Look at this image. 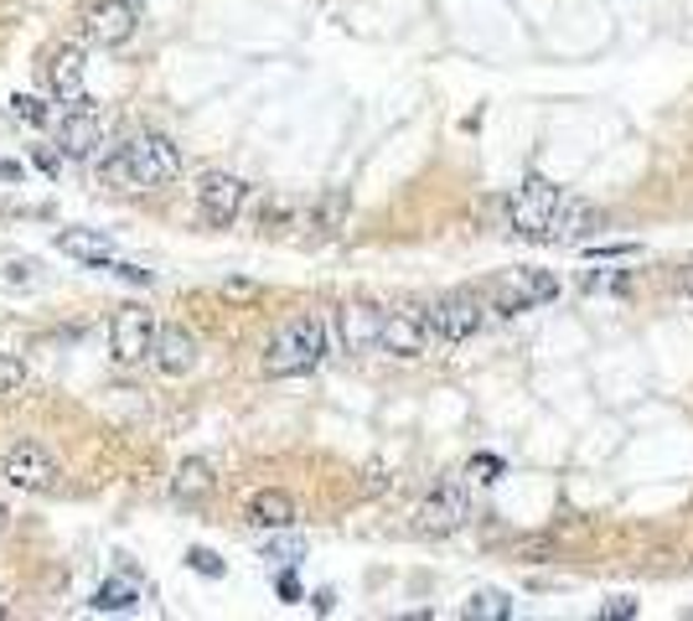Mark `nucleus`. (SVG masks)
<instances>
[{
	"mask_svg": "<svg viewBox=\"0 0 693 621\" xmlns=\"http://www.w3.org/2000/svg\"><path fill=\"white\" fill-rule=\"evenodd\" d=\"M99 176L124 192H155L182 176V146L161 130H140L109 156H99Z\"/></svg>",
	"mask_w": 693,
	"mask_h": 621,
	"instance_id": "1",
	"label": "nucleus"
},
{
	"mask_svg": "<svg viewBox=\"0 0 693 621\" xmlns=\"http://www.w3.org/2000/svg\"><path fill=\"white\" fill-rule=\"evenodd\" d=\"M326 357V321L322 317H290L264 347V378H301L316 373Z\"/></svg>",
	"mask_w": 693,
	"mask_h": 621,
	"instance_id": "2",
	"label": "nucleus"
},
{
	"mask_svg": "<svg viewBox=\"0 0 693 621\" xmlns=\"http://www.w3.org/2000/svg\"><path fill=\"white\" fill-rule=\"evenodd\" d=\"M559 202H564V192H559L554 182L528 176V182L508 197V234L533 238V244H549V228H554Z\"/></svg>",
	"mask_w": 693,
	"mask_h": 621,
	"instance_id": "3",
	"label": "nucleus"
},
{
	"mask_svg": "<svg viewBox=\"0 0 693 621\" xmlns=\"http://www.w3.org/2000/svg\"><path fill=\"white\" fill-rule=\"evenodd\" d=\"M424 321H430L435 342L456 347V342H472V336L487 326V301H481L476 290H451V296L424 306Z\"/></svg>",
	"mask_w": 693,
	"mask_h": 621,
	"instance_id": "4",
	"label": "nucleus"
},
{
	"mask_svg": "<svg viewBox=\"0 0 693 621\" xmlns=\"http://www.w3.org/2000/svg\"><path fill=\"white\" fill-rule=\"evenodd\" d=\"M559 296V280L549 269H508L497 286H491V311L497 317H518V311H533V306H549Z\"/></svg>",
	"mask_w": 693,
	"mask_h": 621,
	"instance_id": "5",
	"label": "nucleus"
},
{
	"mask_svg": "<svg viewBox=\"0 0 693 621\" xmlns=\"http://www.w3.org/2000/svg\"><path fill=\"white\" fill-rule=\"evenodd\" d=\"M192 192H197V218L207 228H228L243 213V202H249V182L234 176V171H203Z\"/></svg>",
	"mask_w": 693,
	"mask_h": 621,
	"instance_id": "6",
	"label": "nucleus"
},
{
	"mask_svg": "<svg viewBox=\"0 0 693 621\" xmlns=\"http://www.w3.org/2000/svg\"><path fill=\"white\" fill-rule=\"evenodd\" d=\"M0 477H6L17 492H47V488H57V461H52L47 446L17 440L11 451L0 456Z\"/></svg>",
	"mask_w": 693,
	"mask_h": 621,
	"instance_id": "7",
	"label": "nucleus"
},
{
	"mask_svg": "<svg viewBox=\"0 0 693 621\" xmlns=\"http://www.w3.org/2000/svg\"><path fill=\"white\" fill-rule=\"evenodd\" d=\"M155 336H161V326H155L151 311H145V306H124V311H115V321H109V353H115L119 363H140V357L155 353Z\"/></svg>",
	"mask_w": 693,
	"mask_h": 621,
	"instance_id": "8",
	"label": "nucleus"
},
{
	"mask_svg": "<svg viewBox=\"0 0 693 621\" xmlns=\"http://www.w3.org/2000/svg\"><path fill=\"white\" fill-rule=\"evenodd\" d=\"M140 26L136 0H94L84 11V36L94 47H124Z\"/></svg>",
	"mask_w": 693,
	"mask_h": 621,
	"instance_id": "9",
	"label": "nucleus"
},
{
	"mask_svg": "<svg viewBox=\"0 0 693 621\" xmlns=\"http://www.w3.org/2000/svg\"><path fill=\"white\" fill-rule=\"evenodd\" d=\"M466 518H472L466 488L451 477V482H440V488L420 503V523H414V528H420V534H430V538H445V534H456Z\"/></svg>",
	"mask_w": 693,
	"mask_h": 621,
	"instance_id": "10",
	"label": "nucleus"
},
{
	"mask_svg": "<svg viewBox=\"0 0 693 621\" xmlns=\"http://www.w3.org/2000/svg\"><path fill=\"white\" fill-rule=\"evenodd\" d=\"M430 321L424 311H383V336H378V353H393V357H424L430 353Z\"/></svg>",
	"mask_w": 693,
	"mask_h": 621,
	"instance_id": "11",
	"label": "nucleus"
},
{
	"mask_svg": "<svg viewBox=\"0 0 693 621\" xmlns=\"http://www.w3.org/2000/svg\"><path fill=\"white\" fill-rule=\"evenodd\" d=\"M57 146H63V156H73V161H99L104 115L94 109V104H78V109H68V115H63V125H57Z\"/></svg>",
	"mask_w": 693,
	"mask_h": 621,
	"instance_id": "12",
	"label": "nucleus"
},
{
	"mask_svg": "<svg viewBox=\"0 0 693 621\" xmlns=\"http://www.w3.org/2000/svg\"><path fill=\"white\" fill-rule=\"evenodd\" d=\"M47 84L52 94H57V104H68V109H78V104H88V63L78 47H57L47 57Z\"/></svg>",
	"mask_w": 693,
	"mask_h": 621,
	"instance_id": "13",
	"label": "nucleus"
},
{
	"mask_svg": "<svg viewBox=\"0 0 693 621\" xmlns=\"http://www.w3.org/2000/svg\"><path fill=\"white\" fill-rule=\"evenodd\" d=\"M378 336H383V311L378 306H342L337 311V342H342V353H372L378 347Z\"/></svg>",
	"mask_w": 693,
	"mask_h": 621,
	"instance_id": "14",
	"label": "nucleus"
},
{
	"mask_svg": "<svg viewBox=\"0 0 693 621\" xmlns=\"http://www.w3.org/2000/svg\"><path fill=\"white\" fill-rule=\"evenodd\" d=\"M606 228V213L585 197H564L554 213V228H549V244H580V238H591Z\"/></svg>",
	"mask_w": 693,
	"mask_h": 621,
	"instance_id": "15",
	"label": "nucleus"
},
{
	"mask_svg": "<svg viewBox=\"0 0 693 621\" xmlns=\"http://www.w3.org/2000/svg\"><path fill=\"white\" fill-rule=\"evenodd\" d=\"M151 357H155V368L166 373V378H186V373L197 368V336L186 332V326H161Z\"/></svg>",
	"mask_w": 693,
	"mask_h": 621,
	"instance_id": "16",
	"label": "nucleus"
},
{
	"mask_svg": "<svg viewBox=\"0 0 693 621\" xmlns=\"http://www.w3.org/2000/svg\"><path fill=\"white\" fill-rule=\"evenodd\" d=\"M57 254H68V259H78V265H88V269H109L119 259L115 244H109L99 228H63V234H57Z\"/></svg>",
	"mask_w": 693,
	"mask_h": 621,
	"instance_id": "17",
	"label": "nucleus"
},
{
	"mask_svg": "<svg viewBox=\"0 0 693 621\" xmlns=\"http://www.w3.org/2000/svg\"><path fill=\"white\" fill-rule=\"evenodd\" d=\"M213 482H218V467H213L207 456H186L182 467H176V477H171V497L182 507H192L213 492Z\"/></svg>",
	"mask_w": 693,
	"mask_h": 621,
	"instance_id": "18",
	"label": "nucleus"
},
{
	"mask_svg": "<svg viewBox=\"0 0 693 621\" xmlns=\"http://www.w3.org/2000/svg\"><path fill=\"white\" fill-rule=\"evenodd\" d=\"M243 518L255 523V528H290V523L301 518V513H295V497H290V492L264 488V492H255V497H249Z\"/></svg>",
	"mask_w": 693,
	"mask_h": 621,
	"instance_id": "19",
	"label": "nucleus"
},
{
	"mask_svg": "<svg viewBox=\"0 0 693 621\" xmlns=\"http://www.w3.org/2000/svg\"><path fill=\"white\" fill-rule=\"evenodd\" d=\"M140 606V586L136 580H124V575H115V580H104L99 590H94V601H88V611H136Z\"/></svg>",
	"mask_w": 693,
	"mask_h": 621,
	"instance_id": "20",
	"label": "nucleus"
},
{
	"mask_svg": "<svg viewBox=\"0 0 693 621\" xmlns=\"http://www.w3.org/2000/svg\"><path fill=\"white\" fill-rule=\"evenodd\" d=\"M461 617H472V621H508L512 617V596L508 590H472V601L461 606Z\"/></svg>",
	"mask_w": 693,
	"mask_h": 621,
	"instance_id": "21",
	"label": "nucleus"
},
{
	"mask_svg": "<svg viewBox=\"0 0 693 621\" xmlns=\"http://www.w3.org/2000/svg\"><path fill=\"white\" fill-rule=\"evenodd\" d=\"M347 207H353V202H347V192H342V186L322 192V197H316V207H311V228H316V234H337L342 223H347Z\"/></svg>",
	"mask_w": 693,
	"mask_h": 621,
	"instance_id": "22",
	"label": "nucleus"
},
{
	"mask_svg": "<svg viewBox=\"0 0 693 621\" xmlns=\"http://www.w3.org/2000/svg\"><path fill=\"white\" fill-rule=\"evenodd\" d=\"M11 115L26 119V125H47V104L32 99V94H17V99H11Z\"/></svg>",
	"mask_w": 693,
	"mask_h": 621,
	"instance_id": "23",
	"label": "nucleus"
},
{
	"mask_svg": "<svg viewBox=\"0 0 693 621\" xmlns=\"http://www.w3.org/2000/svg\"><path fill=\"white\" fill-rule=\"evenodd\" d=\"M26 384V368H21L17 353H0V394H11V388Z\"/></svg>",
	"mask_w": 693,
	"mask_h": 621,
	"instance_id": "24",
	"label": "nucleus"
},
{
	"mask_svg": "<svg viewBox=\"0 0 693 621\" xmlns=\"http://www.w3.org/2000/svg\"><path fill=\"white\" fill-rule=\"evenodd\" d=\"M301 555H305L301 538H274V544H264V559H280V565H295Z\"/></svg>",
	"mask_w": 693,
	"mask_h": 621,
	"instance_id": "25",
	"label": "nucleus"
},
{
	"mask_svg": "<svg viewBox=\"0 0 693 621\" xmlns=\"http://www.w3.org/2000/svg\"><path fill=\"white\" fill-rule=\"evenodd\" d=\"M0 286H36L32 280V259H11V265H0Z\"/></svg>",
	"mask_w": 693,
	"mask_h": 621,
	"instance_id": "26",
	"label": "nucleus"
},
{
	"mask_svg": "<svg viewBox=\"0 0 693 621\" xmlns=\"http://www.w3.org/2000/svg\"><path fill=\"white\" fill-rule=\"evenodd\" d=\"M186 565H192L197 575H207V580H218L223 575V559L213 555V549H186Z\"/></svg>",
	"mask_w": 693,
	"mask_h": 621,
	"instance_id": "27",
	"label": "nucleus"
},
{
	"mask_svg": "<svg viewBox=\"0 0 693 621\" xmlns=\"http://www.w3.org/2000/svg\"><path fill=\"white\" fill-rule=\"evenodd\" d=\"M585 290H591V296H600V290H626V269H606V275L595 269V275H585Z\"/></svg>",
	"mask_w": 693,
	"mask_h": 621,
	"instance_id": "28",
	"label": "nucleus"
},
{
	"mask_svg": "<svg viewBox=\"0 0 693 621\" xmlns=\"http://www.w3.org/2000/svg\"><path fill=\"white\" fill-rule=\"evenodd\" d=\"M290 213H295V207H290L285 197L264 202V207H259V228H280V223H290Z\"/></svg>",
	"mask_w": 693,
	"mask_h": 621,
	"instance_id": "29",
	"label": "nucleus"
},
{
	"mask_svg": "<svg viewBox=\"0 0 693 621\" xmlns=\"http://www.w3.org/2000/svg\"><path fill=\"white\" fill-rule=\"evenodd\" d=\"M109 269H115L119 280H130V286H140V290H145V286H151V280H155L151 269H140V265H130V259H115V265H109Z\"/></svg>",
	"mask_w": 693,
	"mask_h": 621,
	"instance_id": "30",
	"label": "nucleus"
},
{
	"mask_svg": "<svg viewBox=\"0 0 693 621\" xmlns=\"http://www.w3.org/2000/svg\"><path fill=\"white\" fill-rule=\"evenodd\" d=\"M600 617H610V621H631V617H637V601H631V596H616V601L600 606Z\"/></svg>",
	"mask_w": 693,
	"mask_h": 621,
	"instance_id": "31",
	"label": "nucleus"
},
{
	"mask_svg": "<svg viewBox=\"0 0 693 621\" xmlns=\"http://www.w3.org/2000/svg\"><path fill=\"white\" fill-rule=\"evenodd\" d=\"M497 471H502V461H497V456H476V461H472L476 482H497Z\"/></svg>",
	"mask_w": 693,
	"mask_h": 621,
	"instance_id": "32",
	"label": "nucleus"
},
{
	"mask_svg": "<svg viewBox=\"0 0 693 621\" xmlns=\"http://www.w3.org/2000/svg\"><path fill=\"white\" fill-rule=\"evenodd\" d=\"M595 259H631V254H642V244H600V249H591Z\"/></svg>",
	"mask_w": 693,
	"mask_h": 621,
	"instance_id": "33",
	"label": "nucleus"
},
{
	"mask_svg": "<svg viewBox=\"0 0 693 621\" xmlns=\"http://www.w3.org/2000/svg\"><path fill=\"white\" fill-rule=\"evenodd\" d=\"M280 596H285V601H301V586H295V575H280Z\"/></svg>",
	"mask_w": 693,
	"mask_h": 621,
	"instance_id": "34",
	"label": "nucleus"
},
{
	"mask_svg": "<svg viewBox=\"0 0 693 621\" xmlns=\"http://www.w3.org/2000/svg\"><path fill=\"white\" fill-rule=\"evenodd\" d=\"M678 290H683V296H693V265H683V275H678Z\"/></svg>",
	"mask_w": 693,
	"mask_h": 621,
	"instance_id": "35",
	"label": "nucleus"
},
{
	"mask_svg": "<svg viewBox=\"0 0 693 621\" xmlns=\"http://www.w3.org/2000/svg\"><path fill=\"white\" fill-rule=\"evenodd\" d=\"M0 534H6V507H0Z\"/></svg>",
	"mask_w": 693,
	"mask_h": 621,
	"instance_id": "36",
	"label": "nucleus"
},
{
	"mask_svg": "<svg viewBox=\"0 0 693 621\" xmlns=\"http://www.w3.org/2000/svg\"><path fill=\"white\" fill-rule=\"evenodd\" d=\"M0 617H6V606H0Z\"/></svg>",
	"mask_w": 693,
	"mask_h": 621,
	"instance_id": "37",
	"label": "nucleus"
}]
</instances>
